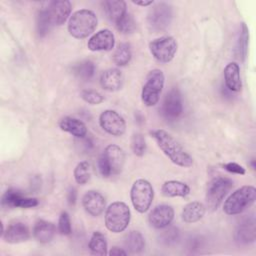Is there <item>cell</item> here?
Listing matches in <instances>:
<instances>
[{
  "label": "cell",
  "mask_w": 256,
  "mask_h": 256,
  "mask_svg": "<svg viewBox=\"0 0 256 256\" xmlns=\"http://www.w3.org/2000/svg\"><path fill=\"white\" fill-rule=\"evenodd\" d=\"M161 151L170 159L171 162L180 167H190L193 165L192 156L185 151L180 143L167 131L156 129L150 132Z\"/></svg>",
  "instance_id": "cell-1"
},
{
  "label": "cell",
  "mask_w": 256,
  "mask_h": 256,
  "mask_svg": "<svg viewBox=\"0 0 256 256\" xmlns=\"http://www.w3.org/2000/svg\"><path fill=\"white\" fill-rule=\"evenodd\" d=\"M96 14L88 9H80L72 14L68 21V32L76 39H84L91 35L97 27Z\"/></svg>",
  "instance_id": "cell-2"
},
{
  "label": "cell",
  "mask_w": 256,
  "mask_h": 256,
  "mask_svg": "<svg viewBox=\"0 0 256 256\" xmlns=\"http://www.w3.org/2000/svg\"><path fill=\"white\" fill-rule=\"evenodd\" d=\"M256 199V188L245 185L235 190L224 202L223 211L227 215H237L250 207Z\"/></svg>",
  "instance_id": "cell-3"
},
{
  "label": "cell",
  "mask_w": 256,
  "mask_h": 256,
  "mask_svg": "<svg viewBox=\"0 0 256 256\" xmlns=\"http://www.w3.org/2000/svg\"><path fill=\"white\" fill-rule=\"evenodd\" d=\"M131 219V212L128 205L122 201L111 203L105 212L106 228L113 233L123 232Z\"/></svg>",
  "instance_id": "cell-4"
},
{
  "label": "cell",
  "mask_w": 256,
  "mask_h": 256,
  "mask_svg": "<svg viewBox=\"0 0 256 256\" xmlns=\"http://www.w3.org/2000/svg\"><path fill=\"white\" fill-rule=\"evenodd\" d=\"M164 83L165 76L160 69H153L148 73L141 92L142 102L146 106L151 107L158 103Z\"/></svg>",
  "instance_id": "cell-5"
},
{
  "label": "cell",
  "mask_w": 256,
  "mask_h": 256,
  "mask_svg": "<svg viewBox=\"0 0 256 256\" xmlns=\"http://www.w3.org/2000/svg\"><path fill=\"white\" fill-rule=\"evenodd\" d=\"M154 197V190L151 183L145 179H137L131 186L130 199L133 207L139 213L149 210Z\"/></svg>",
  "instance_id": "cell-6"
},
{
  "label": "cell",
  "mask_w": 256,
  "mask_h": 256,
  "mask_svg": "<svg viewBox=\"0 0 256 256\" xmlns=\"http://www.w3.org/2000/svg\"><path fill=\"white\" fill-rule=\"evenodd\" d=\"M230 178L218 176L209 181L206 189V204L210 210H216L222 203L224 197L233 187Z\"/></svg>",
  "instance_id": "cell-7"
},
{
  "label": "cell",
  "mask_w": 256,
  "mask_h": 256,
  "mask_svg": "<svg viewBox=\"0 0 256 256\" xmlns=\"http://www.w3.org/2000/svg\"><path fill=\"white\" fill-rule=\"evenodd\" d=\"M173 17L172 6L166 2L154 4L147 14V24L151 31L160 32L165 30Z\"/></svg>",
  "instance_id": "cell-8"
},
{
  "label": "cell",
  "mask_w": 256,
  "mask_h": 256,
  "mask_svg": "<svg viewBox=\"0 0 256 256\" xmlns=\"http://www.w3.org/2000/svg\"><path fill=\"white\" fill-rule=\"evenodd\" d=\"M177 41L172 36H162L154 39L149 44L152 56L161 63L170 62L177 52Z\"/></svg>",
  "instance_id": "cell-9"
},
{
  "label": "cell",
  "mask_w": 256,
  "mask_h": 256,
  "mask_svg": "<svg viewBox=\"0 0 256 256\" xmlns=\"http://www.w3.org/2000/svg\"><path fill=\"white\" fill-rule=\"evenodd\" d=\"M100 127L112 136H121L126 131L124 118L115 110H104L99 116Z\"/></svg>",
  "instance_id": "cell-10"
},
{
  "label": "cell",
  "mask_w": 256,
  "mask_h": 256,
  "mask_svg": "<svg viewBox=\"0 0 256 256\" xmlns=\"http://www.w3.org/2000/svg\"><path fill=\"white\" fill-rule=\"evenodd\" d=\"M162 115L168 120L179 118L183 112L182 96L178 89H171L166 95L161 107Z\"/></svg>",
  "instance_id": "cell-11"
},
{
  "label": "cell",
  "mask_w": 256,
  "mask_h": 256,
  "mask_svg": "<svg viewBox=\"0 0 256 256\" xmlns=\"http://www.w3.org/2000/svg\"><path fill=\"white\" fill-rule=\"evenodd\" d=\"M1 203L6 207L14 208H33L38 205V200L36 198H31L25 196L21 191L17 189H8L1 199Z\"/></svg>",
  "instance_id": "cell-12"
},
{
  "label": "cell",
  "mask_w": 256,
  "mask_h": 256,
  "mask_svg": "<svg viewBox=\"0 0 256 256\" xmlns=\"http://www.w3.org/2000/svg\"><path fill=\"white\" fill-rule=\"evenodd\" d=\"M174 219V209L167 204H161L153 208L148 216L150 225L157 229H162L171 224Z\"/></svg>",
  "instance_id": "cell-13"
},
{
  "label": "cell",
  "mask_w": 256,
  "mask_h": 256,
  "mask_svg": "<svg viewBox=\"0 0 256 256\" xmlns=\"http://www.w3.org/2000/svg\"><path fill=\"white\" fill-rule=\"evenodd\" d=\"M115 45L114 34L109 29H102L93 34L87 43L90 51H110Z\"/></svg>",
  "instance_id": "cell-14"
},
{
  "label": "cell",
  "mask_w": 256,
  "mask_h": 256,
  "mask_svg": "<svg viewBox=\"0 0 256 256\" xmlns=\"http://www.w3.org/2000/svg\"><path fill=\"white\" fill-rule=\"evenodd\" d=\"M82 205L88 214L97 217L103 213L106 207V200L100 192L90 190L84 194Z\"/></svg>",
  "instance_id": "cell-15"
},
{
  "label": "cell",
  "mask_w": 256,
  "mask_h": 256,
  "mask_svg": "<svg viewBox=\"0 0 256 256\" xmlns=\"http://www.w3.org/2000/svg\"><path fill=\"white\" fill-rule=\"evenodd\" d=\"M102 155L109 164L112 175L119 174L122 171L125 163V153L122 148L118 145L110 144L105 148Z\"/></svg>",
  "instance_id": "cell-16"
},
{
  "label": "cell",
  "mask_w": 256,
  "mask_h": 256,
  "mask_svg": "<svg viewBox=\"0 0 256 256\" xmlns=\"http://www.w3.org/2000/svg\"><path fill=\"white\" fill-rule=\"evenodd\" d=\"M49 15L53 22V25H62L69 18L71 13V3L68 0L51 1L47 6Z\"/></svg>",
  "instance_id": "cell-17"
},
{
  "label": "cell",
  "mask_w": 256,
  "mask_h": 256,
  "mask_svg": "<svg viewBox=\"0 0 256 256\" xmlns=\"http://www.w3.org/2000/svg\"><path fill=\"white\" fill-rule=\"evenodd\" d=\"M3 239L10 244H16L25 242L30 237V231L27 225L22 222H16L8 226V228L2 233Z\"/></svg>",
  "instance_id": "cell-18"
},
{
  "label": "cell",
  "mask_w": 256,
  "mask_h": 256,
  "mask_svg": "<svg viewBox=\"0 0 256 256\" xmlns=\"http://www.w3.org/2000/svg\"><path fill=\"white\" fill-rule=\"evenodd\" d=\"M123 79V74L119 69L110 68L102 72L100 76V84L104 90L114 92L121 89Z\"/></svg>",
  "instance_id": "cell-19"
},
{
  "label": "cell",
  "mask_w": 256,
  "mask_h": 256,
  "mask_svg": "<svg viewBox=\"0 0 256 256\" xmlns=\"http://www.w3.org/2000/svg\"><path fill=\"white\" fill-rule=\"evenodd\" d=\"M235 239L237 242L242 244L252 243L255 240L256 229L255 220L253 217L243 219L237 226L235 230Z\"/></svg>",
  "instance_id": "cell-20"
},
{
  "label": "cell",
  "mask_w": 256,
  "mask_h": 256,
  "mask_svg": "<svg viewBox=\"0 0 256 256\" xmlns=\"http://www.w3.org/2000/svg\"><path fill=\"white\" fill-rule=\"evenodd\" d=\"M224 81L227 89L232 92H239L242 89L239 65L235 62L227 64L224 68Z\"/></svg>",
  "instance_id": "cell-21"
},
{
  "label": "cell",
  "mask_w": 256,
  "mask_h": 256,
  "mask_svg": "<svg viewBox=\"0 0 256 256\" xmlns=\"http://www.w3.org/2000/svg\"><path fill=\"white\" fill-rule=\"evenodd\" d=\"M56 232V228L55 225L50 222V221H46L43 219H39L35 222L34 227H33V236L34 238L43 244L49 243Z\"/></svg>",
  "instance_id": "cell-22"
},
{
  "label": "cell",
  "mask_w": 256,
  "mask_h": 256,
  "mask_svg": "<svg viewBox=\"0 0 256 256\" xmlns=\"http://www.w3.org/2000/svg\"><path fill=\"white\" fill-rule=\"evenodd\" d=\"M59 127L61 130L70 133L77 138H84L87 135L86 125L79 119L73 117H63L59 121Z\"/></svg>",
  "instance_id": "cell-23"
},
{
  "label": "cell",
  "mask_w": 256,
  "mask_h": 256,
  "mask_svg": "<svg viewBox=\"0 0 256 256\" xmlns=\"http://www.w3.org/2000/svg\"><path fill=\"white\" fill-rule=\"evenodd\" d=\"M108 19L115 24L127 14L126 3L122 0H108L102 3Z\"/></svg>",
  "instance_id": "cell-24"
},
{
  "label": "cell",
  "mask_w": 256,
  "mask_h": 256,
  "mask_svg": "<svg viewBox=\"0 0 256 256\" xmlns=\"http://www.w3.org/2000/svg\"><path fill=\"white\" fill-rule=\"evenodd\" d=\"M205 206L198 201H192L186 204L182 210V220L185 223H195L201 220L205 214Z\"/></svg>",
  "instance_id": "cell-25"
},
{
  "label": "cell",
  "mask_w": 256,
  "mask_h": 256,
  "mask_svg": "<svg viewBox=\"0 0 256 256\" xmlns=\"http://www.w3.org/2000/svg\"><path fill=\"white\" fill-rule=\"evenodd\" d=\"M161 191L165 197H186L190 194V187L184 182L169 180L162 185Z\"/></svg>",
  "instance_id": "cell-26"
},
{
  "label": "cell",
  "mask_w": 256,
  "mask_h": 256,
  "mask_svg": "<svg viewBox=\"0 0 256 256\" xmlns=\"http://www.w3.org/2000/svg\"><path fill=\"white\" fill-rule=\"evenodd\" d=\"M124 245L129 253L137 254L145 248V239L139 231H130L124 238Z\"/></svg>",
  "instance_id": "cell-27"
},
{
  "label": "cell",
  "mask_w": 256,
  "mask_h": 256,
  "mask_svg": "<svg viewBox=\"0 0 256 256\" xmlns=\"http://www.w3.org/2000/svg\"><path fill=\"white\" fill-rule=\"evenodd\" d=\"M88 247H89V250L91 251V253L94 255H101V256L106 255L108 244H107L105 235L103 233H101L100 231L93 232V234L90 238Z\"/></svg>",
  "instance_id": "cell-28"
},
{
  "label": "cell",
  "mask_w": 256,
  "mask_h": 256,
  "mask_svg": "<svg viewBox=\"0 0 256 256\" xmlns=\"http://www.w3.org/2000/svg\"><path fill=\"white\" fill-rule=\"evenodd\" d=\"M53 26V22L49 15L47 7L42 8L37 13L36 18V29L39 37L46 36Z\"/></svg>",
  "instance_id": "cell-29"
},
{
  "label": "cell",
  "mask_w": 256,
  "mask_h": 256,
  "mask_svg": "<svg viewBox=\"0 0 256 256\" xmlns=\"http://www.w3.org/2000/svg\"><path fill=\"white\" fill-rule=\"evenodd\" d=\"M72 73L81 80H89L94 76L95 65L90 60H83L72 67Z\"/></svg>",
  "instance_id": "cell-30"
},
{
  "label": "cell",
  "mask_w": 256,
  "mask_h": 256,
  "mask_svg": "<svg viewBox=\"0 0 256 256\" xmlns=\"http://www.w3.org/2000/svg\"><path fill=\"white\" fill-rule=\"evenodd\" d=\"M132 58L131 47L128 43H121L113 54V61L117 66H126Z\"/></svg>",
  "instance_id": "cell-31"
},
{
  "label": "cell",
  "mask_w": 256,
  "mask_h": 256,
  "mask_svg": "<svg viewBox=\"0 0 256 256\" xmlns=\"http://www.w3.org/2000/svg\"><path fill=\"white\" fill-rule=\"evenodd\" d=\"M248 43H249V30L245 23H242L241 30H240V36L238 39L237 44V56L241 61H244L247 52H248Z\"/></svg>",
  "instance_id": "cell-32"
},
{
  "label": "cell",
  "mask_w": 256,
  "mask_h": 256,
  "mask_svg": "<svg viewBox=\"0 0 256 256\" xmlns=\"http://www.w3.org/2000/svg\"><path fill=\"white\" fill-rule=\"evenodd\" d=\"M74 179L75 181L80 184L84 185L86 184L91 177V166L87 161H81L79 162L75 169H74Z\"/></svg>",
  "instance_id": "cell-33"
},
{
  "label": "cell",
  "mask_w": 256,
  "mask_h": 256,
  "mask_svg": "<svg viewBox=\"0 0 256 256\" xmlns=\"http://www.w3.org/2000/svg\"><path fill=\"white\" fill-rule=\"evenodd\" d=\"M131 149L136 156H143L146 151V141L141 133H135L131 138Z\"/></svg>",
  "instance_id": "cell-34"
},
{
  "label": "cell",
  "mask_w": 256,
  "mask_h": 256,
  "mask_svg": "<svg viewBox=\"0 0 256 256\" xmlns=\"http://www.w3.org/2000/svg\"><path fill=\"white\" fill-rule=\"evenodd\" d=\"M115 25H116V28L121 33H124V34L132 33L136 28V23L133 17L129 13H127L123 18H121Z\"/></svg>",
  "instance_id": "cell-35"
},
{
  "label": "cell",
  "mask_w": 256,
  "mask_h": 256,
  "mask_svg": "<svg viewBox=\"0 0 256 256\" xmlns=\"http://www.w3.org/2000/svg\"><path fill=\"white\" fill-rule=\"evenodd\" d=\"M81 98L91 105H98L104 101V97L95 90H83L81 92Z\"/></svg>",
  "instance_id": "cell-36"
},
{
  "label": "cell",
  "mask_w": 256,
  "mask_h": 256,
  "mask_svg": "<svg viewBox=\"0 0 256 256\" xmlns=\"http://www.w3.org/2000/svg\"><path fill=\"white\" fill-rule=\"evenodd\" d=\"M58 231L62 235H69L72 232V226L69 214L66 211L61 212L58 220Z\"/></svg>",
  "instance_id": "cell-37"
},
{
  "label": "cell",
  "mask_w": 256,
  "mask_h": 256,
  "mask_svg": "<svg viewBox=\"0 0 256 256\" xmlns=\"http://www.w3.org/2000/svg\"><path fill=\"white\" fill-rule=\"evenodd\" d=\"M179 237V232L178 229L175 227L169 228L167 230H165L161 235H160V239L163 243L165 244H171L174 243L175 241H177Z\"/></svg>",
  "instance_id": "cell-38"
},
{
  "label": "cell",
  "mask_w": 256,
  "mask_h": 256,
  "mask_svg": "<svg viewBox=\"0 0 256 256\" xmlns=\"http://www.w3.org/2000/svg\"><path fill=\"white\" fill-rule=\"evenodd\" d=\"M98 169H99L100 174L103 177H105V178H107V177L112 175V172H111V169L109 167V164L107 163V161H106V159H105V157L103 155H101L99 157V159H98Z\"/></svg>",
  "instance_id": "cell-39"
},
{
  "label": "cell",
  "mask_w": 256,
  "mask_h": 256,
  "mask_svg": "<svg viewBox=\"0 0 256 256\" xmlns=\"http://www.w3.org/2000/svg\"><path fill=\"white\" fill-rule=\"evenodd\" d=\"M222 167L230 173L239 174V175H244L246 173L245 168H243L241 165H239L238 163H235V162H229V163L222 164Z\"/></svg>",
  "instance_id": "cell-40"
},
{
  "label": "cell",
  "mask_w": 256,
  "mask_h": 256,
  "mask_svg": "<svg viewBox=\"0 0 256 256\" xmlns=\"http://www.w3.org/2000/svg\"><path fill=\"white\" fill-rule=\"evenodd\" d=\"M76 199H77V192H76V190L73 187H70L69 190H68V193H67L68 203L71 206H74L75 203H76Z\"/></svg>",
  "instance_id": "cell-41"
},
{
  "label": "cell",
  "mask_w": 256,
  "mask_h": 256,
  "mask_svg": "<svg viewBox=\"0 0 256 256\" xmlns=\"http://www.w3.org/2000/svg\"><path fill=\"white\" fill-rule=\"evenodd\" d=\"M109 255L111 256H119V255H127V252L124 251L123 249L119 248V247H112L111 250L109 251Z\"/></svg>",
  "instance_id": "cell-42"
},
{
  "label": "cell",
  "mask_w": 256,
  "mask_h": 256,
  "mask_svg": "<svg viewBox=\"0 0 256 256\" xmlns=\"http://www.w3.org/2000/svg\"><path fill=\"white\" fill-rule=\"evenodd\" d=\"M133 3L135 5H138V6H149V5H153V1H133Z\"/></svg>",
  "instance_id": "cell-43"
}]
</instances>
